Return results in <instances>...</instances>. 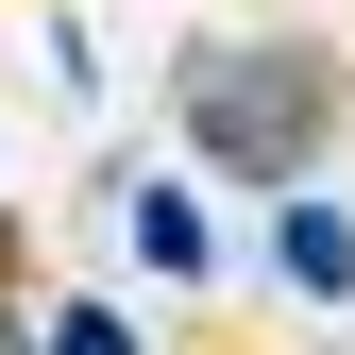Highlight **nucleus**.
I'll return each instance as SVG.
<instances>
[{
    "instance_id": "f257e3e1",
    "label": "nucleus",
    "mask_w": 355,
    "mask_h": 355,
    "mask_svg": "<svg viewBox=\"0 0 355 355\" xmlns=\"http://www.w3.org/2000/svg\"><path fill=\"white\" fill-rule=\"evenodd\" d=\"M169 119H187L203 169H237V187H304L338 136V68L322 34H203L187 68H169Z\"/></svg>"
},
{
    "instance_id": "f03ea898",
    "label": "nucleus",
    "mask_w": 355,
    "mask_h": 355,
    "mask_svg": "<svg viewBox=\"0 0 355 355\" xmlns=\"http://www.w3.org/2000/svg\"><path fill=\"white\" fill-rule=\"evenodd\" d=\"M271 271H288L304 304H355V220H338V203H304V187H288V220H271Z\"/></svg>"
},
{
    "instance_id": "7ed1b4c3",
    "label": "nucleus",
    "mask_w": 355,
    "mask_h": 355,
    "mask_svg": "<svg viewBox=\"0 0 355 355\" xmlns=\"http://www.w3.org/2000/svg\"><path fill=\"white\" fill-rule=\"evenodd\" d=\"M119 237H136V254H153V271H169V288H187V271H203V254H220L187 187H119Z\"/></svg>"
},
{
    "instance_id": "20e7f679",
    "label": "nucleus",
    "mask_w": 355,
    "mask_h": 355,
    "mask_svg": "<svg viewBox=\"0 0 355 355\" xmlns=\"http://www.w3.org/2000/svg\"><path fill=\"white\" fill-rule=\"evenodd\" d=\"M34 355H136V322H119V304H51V338Z\"/></svg>"
},
{
    "instance_id": "39448f33",
    "label": "nucleus",
    "mask_w": 355,
    "mask_h": 355,
    "mask_svg": "<svg viewBox=\"0 0 355 355\" xmlns=\"http://www.w3.org/2000/svg\"><path fill=\"white\" fill-rule=\"evenodd\" d=\"M0 271H17V237H0Z\"/></svg>"
}]
</instances>
